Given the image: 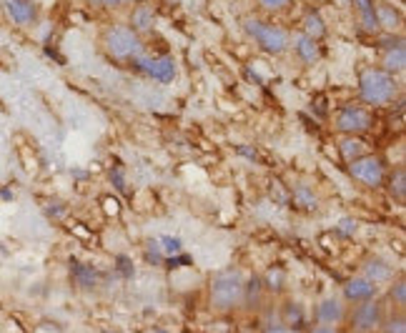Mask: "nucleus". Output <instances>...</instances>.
Listing matches in <instances>:
<instances>
[{"mask_svg": "<svg viewBox=\"0 0 406 333\" xmlns=\"http://www.w3.org/2000/svg\"><path fill=\"white\" fill-rule=\"evenodd\" d=\"M399 76H391L384 68H364L359 73V101L366 108H384L399 98Z\"/></svg>", "mask_w": 406, "mask_h": 333, "instance_id": "nucleus-1", "label": "nucleus"}, {"mask_svg": "<svg viewBox=\"0 0 406 333\" xmlns=\"http://www.w3.org/2000/svg\"><path fill=\"white\" fill-rule=\"evenodd\" d=\"M311 333H336V331H334V328H331V326H316Z\"/></svg>", "mask_w": 406, "mask_h": 333, "instance_id": "nucleus-37", "label": "nucleus"}, {"mask_svg": "<svg viewBox=\"0 0 406 333\" xmlns=\"http://www.w3.org/2000/svg\"><path fill=\"white\" fill-rule=\"evenodd\" d=\"M158 246H161V253L176 256V253H181L183 243H181V238H176V236H163V238H158Z\"/></svg>", "mask_w": 406, "mask_h": 333, "instance_id": "nucleus-26", "label": "nucleus"}, {"mask_svg": "<svg viewBox=\"0 0 406 333\" xmlns=\"http://www.w3.org/2000/svg\"><path fill=\"white\" fill-rule=\"evenodd\" d=\"M384 331L386 333H406V321L401 316L389 318V321L384 323Z\"/></svg>", "mask_w": 406, "mask_h": 333, "instance_id": "nucleus-29", "label": "nucleus"}, {"mask_svg": "<svg viewBox=\"0 0 406 333\" xmlns=\"http://www.w3.org/2000/svg\"><path fill=\"white\" fill-rule=\"evenodd\" d=\"M376 21H379L381 33H399L404 28V13L394 3L376 0Z\"/></svg>", "mask_w": 406, "mask_h": 333, "instance_id": "nucleus-14", "label": "nucleus"}, {"mask_svg": "<svg viewBox=\"0 0 406 333\" xmlns=\"http://www.w3.org/2000/svg\"><path fill=\"white\" fill-rule=\"evenodd\" d=\"M349 173L354 180H359L366 188H381L386 183V163L381 155L364 153L349 163Z\"/></svg>", "mask_w": 406, "mask_h": 333, "instance_id": "nucleus-6", "label": "nucleus"}, {"mask_svg": "<svg viewBox=\"0 0 406 333\" xmlns=\"http://www.w3.org/2000/svg\"><path fill=\"white\" fill-rule=\"evenodd\" d=\"M188 263H191L188 256H178V253H176V256H168V266H171V268H176V266H188Z\"/></svg>", "mask_w": 406, "mask_h": 333, "instance_id": "nucleus-32", "label": "nucleus"}, {"mask_svg": "<svg viewBox=\"0 0 406 333\" xmlns=\"http://www.w3.org/2000/svg\"><path fill=\"white\" fill-rule=\"evenodd\" d=\"M334 128L344 135H364L374 128V113L366 106L349 103L339 108V113L334 116Z\"/></svg>", "mask_w": 406, "mask_h": 333, "instance_id": "nucleus-5", "label": "nucleus"}, {"mask_svg": "<svg viewBox=\"0 0 406 333\" xmlns=\"http://www.w3.org/2000/svg\"><path fill=\"white\" fill-rule=\"evenodd\" d=\"M131 68L156 83H171L178 73L173 56H158V53H143L131 63Z\"/></svg>", "mask_w": 406, "mask_h": 333, "instance_id": "nucleus-7", "label": "nucleus"}, {"mask_svg": "<svg viewBox=\"0 0 406 333\" xmlns=\"http://www.w3.org/2000/svg\"><path fill=\"white\" fill-rule=\"evenodd\" d=\"M376 296V283H371L369 278L364 276H356L351 281H346L344 286V298L351 303H361V301H369V298Z\"/></svg>", "mask_w": 406, "mask_h": 333, "instance_id": "nucleus-16", "label": "nucleus"}, {"mask_svg": "<svg viewBox=\"0 0 406 333\" xmlns=\"http://www.w3.org/2000/svg\"><path fill=\"white\" fill-rule=\"evenodd\" d=\"M258 11L268 13V16H276V13H283L293 6V0H256Z\"/></svg>", "mask_w": 406, "mask_h": 333, "instance_id": "nucleus-24", "label": "nucleus"}, {"mask_svg": "<svg viewBox=\"0 0 406 333\" xmlns=\"http://www.w3.org/2000/svg\"><path fill=\"white\" fill-rule=\"evenodd\" d=\"M351 11H354L356 26L366 36H379V21H376V0H351Z\"/></svg>", "mask_w": 406, "mask_h": 333, "instance_id": "nucleus-13", "label": "nucleus"}, {"mask_svg": "<svg viewBox=\"0 0 406 333\" xmlns=\"http://www.w3.org/2000/svg\"><path fill=\"white\" fill-rule=\"evenodd\" d=\"M0 8L16 28H33L41 21V6L36 0H0Z\"/></svg>", "mask_w": 406, "mask_h": 333, "instance_id": "nucleus-8", "label": "nucleus"}, {"mask_svg": "<svg viewBox=\"0 0 406 333\" xmlns=\"http://www.w3.org/2000/svg\"><path fill=\"white\" fill-rule=\"evenodd\" d=\"M303 3H309L311 8H321L326 6V3H331V0H303Z\"/></svg>", "mask_w": 406, "mask_h": 333, "instance_id": "nucleus-36", "label": "nucleus"}, {"mask_svg": "<svg viewBox=\"0 0 406 333\" xmlns=\"http://www.w3.org/2000/svg\"><path fill=\"white\" fill-rule=\"evenodd\" d=\"M241 28L246 38H251L266 56H286L288 48H291V33L261 16H246L241 21Z\"/></svg>", "mask_w": 406, "mask_h": 333, "instance_id": "nucleus-3", "label": "nucleus"}, {"mask_svg": "<svg viewBox=\"0 0 406 333\" xmlns=\"http://www.w3.org/2000/svg\"><path fill=\"white\" fill-rule=\"evenodd\" d=\"M381 68L391 76H401L406 71V43L399 33H389L386 43H381Z\"/></svg>", "mask_w": 406, "mask_h": 333, "instance_id": "nucleus-9", "label": "nucleus"}, {"mask_svg": "<svg viewBox=\"0 0 406 333\" xmlns=\"http://www.w3.org/2000/svg\"><path fill=\"white\" fill-rule=\"evenodd\" d=\"M293 203L298 205V208L303 210H314L319 208V195L314 193V188L306 183H298L296 188H293Z\"/></svg>", "mask_w": 406, "mask_h": 333, "instance_id": "nucleus-20", "label": "nucleus"}, {"mask_svg": "<svg viewBox=\"0 0 406 333\" xmlns=\"http://www.w3.org/2000/svg\"><path fill=\"white\" fill-rule=\"evenodd\" d=\"M118 268H121V273H123L126 278L133 276V263H131V258L121 256V258H118Z\"/></svg>", "mask_w": 406, "mask_h": 333, "instance_id": "nucleus-31", "label": "nucleus"}, {"mask_svg": "<svg viewBox=\"0 0 406 333\" xmlns=\"http://www.w3.org/2000/svg\"><path fill=\"white\" fill-rule=\"evenodd\" d=\"M243 273L238 268H226L221 271L211 283V303L218 311H231L241 303L243 298Z\"/></svg>", "mask_w": 406, "mask_h": 333, "instance_id": "nucleus-4", "label": "nucleus"}, {"mask_svg": "<svg viewBox=\"0 0 406 333\" xmlns=\"http://www.w3.org/2000/svg\"><path fill=\"white\" fill-rule=\"evenodd\" d=\"M283 271L281 268H271V271L266 273V281H263V288H268V291H273V293H281L283 291Z\"/></svg>", "mask_w": 406, "mask_h": 333, "instance_id": "nucleus-25", "label": "nucleus"}, {"mask_svg": "<svg viewBox=\"0 0 406 333\" xmlns=\"http://www.w3.org/2000/svg\"><path fill=\"white\" fill-rule=\"evenodd\" d=\"M266 333H296V331H291V328H286V326H273V328H268Z\"/></svg>", "mask_w": 406, "mask_h": 333, "instance_id": "nucleus-35", "label": "nucleus"}, {"mask_svg": "<svg viewBox=\"0 0 406 333\" xmlns=\"http://www.w3.org/2000/svg\"><path fill=\"white\" fill-rule=\"evenodd\" d=\"M381 326V306L379 301L369 298V301L356 303L354 316H351V328L356 333H371Z\"/></svg>", "mask_w": 406, "mask_h": 333, "instance_id": "nucleus-10", "label": "nucleus"}, {"mask_svg": "<svg viewBox=\"0 0 406 333\" xmlns=\"http://www.w3.org/2000/svg\"><path fill=\"white\" fill-rule=\"evenodd\" d=\"M93 6L106 8V11H118V8H131L136 0H91Z\"/></svg>", "mask_w": 406, "mask_h": 333, "instance_id": "nucleus-27", "label": "nucleus"}, {"mask_svg": "<svg viewBox=\"0 0 406 333\" xmlns=\"http://www.w3.org/2000/svg\"><path fill=\"white\" fill-rule=\"evenodd\" d=\"M158 21V11L153 8V3H133L128 11V26L133 28L138 36H148L156 28Z\"/></svg>", "mask_w": 406, "mask_h": 333, "instance_id": "nucleus-12", "label": "nucleus"}, {"mask_svg": "<svg viewBox=\"0 0 406 333\" xmlns=\"http://www.w3.org/2000/svg\"><path fill=\"white\" fill-rule=\"evenodd\" d=\"M71 273H73V281L81 288H93L98 283V273L93 271L91 266H86V263H73Z\"/></svg>", "mask_w": 406, "mask_h": 333, "instance_id": "nucleus-22", "label": "nucleus"}, {"mask_svg": "<svg viewBox=\"0 0 406 333\" xmlns=\"http://www.w3.org/2000/svg\"><path fill=\"white\" fill-rule=\"evenodd\" d=\"M288 51L296 56V61L301 63V66H316V63L321 61V43L314 41V38H309L306 33H293L291 36V48Z\"/></svg>", "mask_w": 406, "mask_h": 333, "instance_id": "nucleus-11", "label": "nucleus"}, {"mask_svg": "<svg viewBox=\"0 0 406 333\" xmlns=\"http://www.w3.org/2000/svg\"><path fill=\"white\" fill-rule=\"evenodd\" d=\"M158 333H166V331H158Z\"/></svg>", "mask_w": 406, "mask_h": 333, "instance_id": "nucleus-39", "label": "nucleus"}, {"mask_svg": "<svg viewBox=\"0 0 406 333\" xmlns=\"http://www.w3.org/2000/svg\"><path fill=\"white\" fill-rule=\"evenodd\" d=\"M339 228H341L344 233H354V231H356V223H354L351 218H344V220L339 223Z\"/></svg>", "mask_w": 406, "mask_h": 333, "instance_id": "nucleus-33", "label": "nucleus"}, {"mask_svg": "<svg viewBox=\"0 0 406 333\" xmlns=\"http://www.w3.org/2000/svg\"><path fill=\"white\" fill-rule=\"evenodd\" d=\"M301 33H306V36L314 38V41H319V43L324 41L326 36H329V26H326L321 8H309V11L303 13V18H301Z\"/></svg>", "mask_w": 406, "mask_h": 333, "instance_id": "nucleus-15", "label": "nucleus"}, {"mask_svg": "<svg viewBox=\"0 0 406 333\" xmlns=\"http://www.w3.org/2000/svg\"><path fill=\"white\" fill-rule=\"evenodd\" d=\"M111 183H116L118 190H126V175H123V168H121V165L111 168Z\"/></svg>", "mask_w": 406, "mask_h": 333, "instance_id": "nucleus-30", "label": "nucleus"}, {"mask_svg": "<svg viewBox=\"0 0 406 333\" xmlns=\"http://www.w3.org/2000/svg\"><path fill=\"white\" fill-rule=\"evenodd\" d=\"M136 3H151V0H136Z\"/></svg>", "mask_w": 406, "mask_h": 333, "instance_id": "nucleus-38", "label": "nucleus"}, {"mask_svg": "<svg viewBox=\"0 0 406 333\" xmlns=\"http://www.w3.org/2000/svg\"><path fill=\"white\" fill-rule=\"evenodd\" d=\"M339 153H341V158H344L346 163H351L354 158L369 153V150H366V143L359 138V135H341V138H339Z\"/></svg>", "mask_w": 406, "mask_h": 333, "instance_id": "nucleus-19", "label": "nucleus"}, {"mask_svg": "<svg viewBox=\"0 0 406 333\" xmlns=\"http://www.w3.org/2000/svg\"><path fill=\"white\" fill-rule=\"evenodd\" d=\"M101 46H103V53L113 63H133L136 58L146 53L143 36H138L128 23L106 26L103 36H101Z\"/></svg>", "mask_w": 406, "mask_h": 333, "instance_id": "nucleus-2", "label": "nucleus"}, {"mask_svg": "<svg viewBox=\"0 0 406 333\" xmlns=\"http://www.w3.org/2000/svg\"><path fill=\"white\" fill-rule=\"evenodd\" d=\"M394 276V268L384 261V258H369L364 263V278H369L371 283H384Z\"/></svg>", "mask_w": 406, "mask_h": 333, "instance_id": "nucleus-18", "label": "nucleus"}, {"mask_svg": "<svg viewBox=\"0 0 406 333\" xmlns=\"http://www.w3.org/2000/svg\"><path fill=\"white\" fill-rule=\"evenodd\" d=\"M386 185H389L391 198L399 200V203H404V200H406V170L396 168L394 173L386 178Z\"/></svg>", "mask_w": 406, "mask_h": 333, "instance_id": "nucleus-21", "label": "nucleus"}, {"mask_svg": "<svg viewBox=\"0 0 406 333\" xmlns=\"http://www.w3.org/2000/svg\"><path fill=\"white\" fill-rule=\"evenodd\" d=\"M389 296H391V301H394L396 306H404V303H406V281H404V278H399V281L391 286Z\"/></svg>", "mask_w": 406, "mask_h": 333, "instance_id": "nucleus-28", "label": "nucleus"}, {"mask_svg": "<svg viewBox=\"0 0 406 333\" xmlns=\"http://www.w3.org/2000/svg\"><path fill=\"white\" fill-rule=\"evenodd\" d=\"M13 198H16V193L11 188H0V200H13Z\"/></svg>", "mask_w": 406, "mask_h": 333, "instance_id": "nucleus-34", "label": "nucleus"}, {"mask_svg": "<svg viewBox=\"0 0 406 333\" xmlns=\"http://www.w3.org/2000/svg\"><path fill=\"white\" fill-rule=\"evenodd\" d=\"M344 316H346L344 303L336 301V298H324V301L316 306V321H319L321 326H331V323L344 321Z\"/></svg>", "mask_w": 406, "mask_h": 333, "instance_id": "nucleus-17", "label": "nucleus"}, {"mask_svg": "<svg viewBox=\"0 0 406 333\" xmlns=\"http://www.w3.org/2000/svg\"><path fill=\"white\" fill-rule=\"evenodd\" d=\"M261 293H263V281L258 276H253L243 283V298L241 301H246V306H258V303H261Z\"/></svg>", "mask_w": 406, "mask_h": 333, "instance_id": "nucleus-23", "label": "nucleus"}]
</instances>
